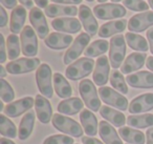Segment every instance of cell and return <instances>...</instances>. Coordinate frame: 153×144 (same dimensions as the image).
<instances>
[{
  "label": "cell",
  "instance_id": "cell-10",
  "mask_svg": "<svg viewBox=\"0 0 153 144\" xmlns=\"http://www.w3.org/2000/svg\"><path fill=\"white\" fill-rule=\"evenodd\" d=\"M40 60L38 58H20L7 64V73L12 75H20L30 73L40 66Z\"/></svg>",
  "mask_w": 153,
  "mask_h": 144
},
{
  "label": "cell",
  "instance_id": "cell-36",
  "mask_svg": "<svg viewBox=\"0 0 153 144\" xmlns=\"http://www.w3.org/2000/svg\"><path fill=\"white\" fill-rule=\"evenodd\" d=\"M127 81L125 80L122 72L117 70H113L110 74V83L111 86L121 94H127L128 93V86L126 84Z\"/></svg>",
  "mask_w": 153,
  "mask_h": 144
},
{
  "label": "cell",
  "instance_id": "cell-34",
  "mask_svg": "<svg viewBox=\"0 0 153 144\" xmlns=\"http://www.w3.org/2000/svg\"><path fill=\"white\" fill-rule=\"evenodd\" d=\"M127 124L135 128H146L153 126V115L143 114V115H130L127 117Z\"/></svg>",
  "mask_w": 153,
  "mask_h": 144
},
{
  "label": "cell",
  "instance_id": "cell-19",
  "mask_svg": "<svg viewBox=\"0 0 153 144\" xmlns=\"http://www.w3.org/2000/svg\"><path fill=\"white\" fill-rule=\"evenodd\" d=\"M81 21L72 17L65 18H57L51 21V26L58 32L69 33V34H76L81 31Z\"/></svg>",
  "mask_w": 153,
  "mask_h": 144
},
{
  "label": "cell",
  "instance_id": "cell-50",
  "mask_svg": "<svg viewBox=\"0 0 153 144\" xmlns=\"http://www.w3.org/2000/svg\"><path fill=\"white\" fill-rule=\"evenodd\" d=\"M146 66L148 68V70H150L151 72H153V56H150V57L147 58Z\"/></svg>",
  "mask_w": 153,
  "mask_h": 144
},
{
  "label": "cell",
  "instance_id": "cell-41",
  "mask_svg": "<svg viewBox=\"0 0 153 144\" xmlns=\"http://www.w3.org/2000/svg\"><path fill=\"white\" fill-rule=\"evenodd\" d=\"M7 54L5 52V41L2 34H0V63H4Z\"/></svg>",
  "mask_w": 153,
  "mask_h": 144
},
{
  "label": "cell",
  "instance_id": "cell-11",
  "mask_svg": "<svg viewBox=\"0 0 153 144\" xmlns=\"http://www.w3.org/2000/svg\"><path fill=\"white\" fill-rule=\"evenodd\" d=\"M30 21L32 23L34 30L36 31L39 38L46 39L48 36V24H47L46 18L44 13L40 10V8H33L30 12Z\"/></svg>",
  "mask_w": 153,
  "mask_h": 144
},
{
  "label": "cell",
  "instance_id": "cell-2",
  "mask_svg": "<svg viewBox=\"0 0 153 144\" xmlns=\"http://www.w3.org/2000/svg\"><path fill=\"white\" fill-rule=\"evenodd\" d=\"M79 92L83 99L85 105L92 112H100L101 106V100L99 98L98 92L89 79H84L80 82L79 84Z\"/></svg>",
  "mask_w": 153,
  "mask_h": 144
},
{
  "label": "cell",
  "instance_id": "cell-42",
  "mask_svg": "<svg viewBox=\"0 0 153 144\" xmlns=\"http://www.w3.org/2000/svg\"><path fill=\"white\" fill-rule=\"evenodd\" d=\"M7 23V14L4 10V7H0V26L4 28Z\"/></svg>",
  "mask_w": 153,
  "mask_h": 144
},
{
  "label": "cell",
  "instance_id": "cell-15",
  "mask_svg": "<svg viewBox=\"0 0 153 144\" xmlns=\"http://www.w3.org/2000/svg\"><path fill=\"white\" fill-rule=\"evenodd\" d=\"M127 83L135 88H153V73L148 70L134 73L126 77Z\"/></svg>",
  "mask_w": 153,
  "mask_h": 144
},
{
  "label": "cell",
  "instance_id": "cell-25",
  "mask_svg": "<svg viewBox=\"0 0 153 144\" xmlns=\"http://www.w3.org/2000/svg\"><path fill=\"white\" fill-rule=\"evenodd\" d=\"M80 120L86 135L89 137H94L98 134V119L91 110H82L80 114Z\"/></svg>",
  "mask_w": 153,
  "mask_h": 144
},
{
  "label": "cell",
  "instance_id": "cell-3",
  "mask_svg": "<svg viewBox=\"0 0 153 144\" xmlns=\"http://www.w3.org/2000/svg\"><path fill=\"white\" fill-rule=\"evenodd\" d=\"M51 122L56 129L66 135H69L74 138H80L83 136V128L79 123L74 119L63 116L59 112L53 115Z\"/></svg>",
  "mask_w": 153,
  "mask_h": 144
},
{
  "label": "cell",
  "instance_id": "cell-29",
  "mask_svg": "<svg viewBox=\"0 0 153 144\" xmlns=\"http://www.w3.org/2000/svg\"><path fill=\"white\" fill-rule=\"evenodd\" d=\"M35 120H36V116L33 110L27 112L23 116V118L20 121L19 130H18V138L20 140H26L32 135L35 126Z\"/></svg>",
  "mask_w": 153,
  "mask_h": 144
},
{
  "label": "cell",
  "instance_id": "cell-33",
  "mask_svg": "<svg viewBox=\"0 0 153 144\" xmlns=\"http://www.w3.org/2000/svg\"><path fill=\"white\" fill-rule=\"evenodd\" d=\"M109 47H110V43L107 40H104V39L96 40L86 47V50L84 51V55L88 58L99 57L106 53Z\"/></svg>",
  "mask_w": 153,
  "mask_h": 144
},
{
  "label": "cell",
  "instance_id": "cell-17",
  "mask_svg": "<svg viewBox=\"0 0 153 144\" xmlns=\"http://www.w3.org/2000/svg\"><path fill=\"white\" fill-rule=\"evenodd\" d=\"M79 18L84 26V30L94 37L97 33H99V24L97 19L94 18L91 10L87 5H80L79 9Z\"/></svg>",
  "mask_w": 153,
  "mask_h": 144
},
{
  "label": "cell",
  "instance_id": "cell-23",
  "mask_svg": "<svg viewBox=\"0 0 153 144\" xmlns=\"http://www.w3.org/2000/svg\"><path fill=\"white\" fill-rule=\"evenodd\" d=\"M99 134L105 144H123L117 131L108 121H101L99 124Z\"/></svg>",
  "mask_w": 153,
  "mask_h": 144
},
{
  "label": "cell",
  "instance_id": "cell-37",
  "mask_svg": "<svg viewBox=\"0 0 153 144\" xmlns=\"http://www.w3.org/2000/svg\"><path fill=\"white\" fill-rule=\"evenodd\" d=\"M7 57L10 60L14 61L17 60L20 55V43L19 38L17 35L12 34L7 39Z\"/></svg>",
  "mask_w": 153,
  "mask_h": 144
},
{
  "label": "cell",
  "instance_id": "cell-18",
  "mask_svg": "<svg viewBox=\"0 0 153 144\" xmlns=\"http://www.w3.org/2000/svg\"><path fill=\"white\" fill-rule=\"evenodd\" d=\"M128 110L133 115L153 110V93H146L134 98L130 102Z\"/></svg>",
  "mask_w": 153,
  "mask_h": 144
},
{
  "label": "cell",
  "instance_id": "cell-30",
  "mask_svg": "<svg viewBox=\"0 0 153 144\" xmlns=\"http://www.w3.org/2000/svg\"><path fill=\"white\" fill-rule=\"evenodd\" d=\"M101 116L105 119L106 121H108L109 123H112L114 126L117 127H123V125L127 122L125 116L123 112H117V110H113V108L109 107L108 105H103L100 108Z\"/></svg>",
  "mask_w": 153,
  "mask_h": 144
},
{
  "label": "cell",
  "instance_id": "cell-45",
  "mask_svg": "<svg viewBox=\"0 0 153 144\" xmlns=\"http://www.w3.org/2000/svg\"><path fill=\"white\" fill-rule=\"evenodd\" d=\"M55 3H62V4H80L82 2V0H51Z\"/></svg>",
  "mask_w": 153,
  "mask_h": 144
},
{
  "label": "cell",
  "instance_id": "cell-5",
  "mask_svg": "<svg viewBox=\"0 0 153 144\" xmlns=\"http://www.w3.org/2000/svg\"><path fill=\"white\" fill-rule=\"evenodd\" d=\"M53 74H51V68L48 64L42 63L36 72V81L38 88L40 91L41 95H43L46 98H51L53 95V88L51 79H53Z\"/></svg>",
  "mask_w": 153,
  "mask_h": 144
},
{
  "label": "cell",
  "instance_id": "cell-8",
  "mask_svg": "<svg viewBox=\"0 0 153 144\" xmlns=\"http://www.w3.org/2000/svg\"><path fill=\"white\" fill-rule=\"evenodd\" d=\"M94 14L101 20H109L124 17L127 11L119 3H102L94 8Z\"/></svg>",
  "mask_w": 153,
  "mask_h": 144
},
{
  "label": "cell",
  "instance_id": "cell-46",
  "mask_svg": "<svg viewBox=\"0 0 153 144\" xmlns=\"http://www.w3.org/2000/svg\"><path fill=\"white\" fill-rule=\"evenodd\" d=\"M147 39L149 42V49H150L151 53L153 54V26L147 31Z\"/></svg>",
  "mask_w": 153,
  "mask_h": 144
},
{
  "label": "cell",
  "instance_id": "cell-54",
  "mask_svg": "<svg viewBox=\"0 0 153 144\" xmlns=\"http://www.w3.org/2000/svg\"><path fill=\"white\" fill-rule=\"evenodd\" d=\"M3 110V103L0 102V110Z\"/></svg>",
  "mask_w": 153,
  "mask_h": 144
},
{
  "label": "cell",
  "instance_id": "cell-6",
  "mask_svg": "<svg viewBox=\"0 0 153 144\" xmlns=\"http://www.w3.org/2000/svg\"><path fill=\"white\" fill-rule=\"evenodd\" d=\"M99 95L104 103L109 106L117 107L120 110H126L129 108V102L125 96L121 95L119 92L108 86H101L99 88Z\"/></svg>",
  "mask_w": 153,
  "mask_h": 144
},
{
  "label": "cell",
  "instance_id": "cell-32",
  "mask_svg": "<svg viewBox=\"0 0 153 144\" xmlns=\"http://www.w3.org/2000/svg\"><path fill=\"white\" fill-rule=\"evenodd\" d=\"M125 39H126V42H127V44L129 45L130 49L134 50V51L146 53V52L149 50L148 42H147L146 39H145L143 36H140V35L129 32V33H126Z\"/></svg>",
  "mask_w": 153,
  "mask_h": 144
},
{
  "label": "cell",
  "instance_id": "cell-55",
  "mask_svg": "<svg viewBox=\"0 0 153 144\" xmlns=\"http://www.w3.org/2000/svg\"><path fill=\"white\" fill-rule=\"evenodd\" d=\"M111 1H112V3H117L120 1H122V0H111Z\"/></svg>",
  "mask_w": 153,
  "mask_h": 144
},
{
  "label": "cell",
  "instance_id": "cell-38",
  "mask_svg": "<svg viewBox=\"0 0 153 144\" xmlns=\"http://www.w3.org/2000/svg\"><path fill=\"white\" fill-rule=\"evenodd\" d=\"M0 97L3 102H7V104L11 103L15 98L13 87L4 79H0Z\"/></svg>",
  "mask_w": 153,
  "mask_h": 144
},
{
  "label": "cell",
  "instance_id": "cell-7",
  "mask_svg": "<svg viewBox=\"0 0 153 144\" xmlns=\"http://www.w3.org/2000/svg\"><path fill=\"white\" fill-rule=\"evenodd\" d=\"M22 54L27 58H34L38 54V38L36 31L30 26H25L20 33Z\"/></svg>",
  "mask_w": 153,
  "mask_h": 144
},
{
  "label": "cell",
  "instance_id": "cell-43",
  "mask_svg": "<svg viewBox=\"0 0 153 144\" xmlns=\"http://www.w3.org/2000/svg\"><path fill=\"white\" fill-rule=\"evenodd\" d=\"M0 2L2 4V7L7 8L9 10L15 9L16 7H18L17 0H0Z\"/></svg>",
  "mask_w": 153,
  "mask_h": 144
},
{
  "label": "cell",
  "instance_id": "cell-39",
  "mask_svg": "<svg viewBox=\"0 0 153 144\" xmlns=\"http://www.w3.org/2000/svg\"><path fill=\"white\" fill-rule=\"evenodd\" d=\"M123 4L127 9L135 12H148L150 5L144 0H123Z\"/></svg>",
  "mask_w": 153,
  "mask_h": 144
},
{
  "label": "cell",
  "instance_id": "cell-49",
  "mask_svg": "<svg viewBox=\"0 0 153 144\" xmlns=\"http://www.w3.org/2000/svg\"><path fill=\"white\" fill-rule=\"evenodd\" d=\"M35 3H36L37 5H38V8H46L47 5H48V0H34Z\"/></svg>",
  "mask_w": 153,
  "mask_h": 144
},
{
  "label": "cell",
  "instance_id": "cell-52",
  "mask_svg": "<svg viewBox=\"0 0 153 144\" xmlns=\"http://www.w3.org/2000/svg\"><path fill=\"white\" fill-rule=\"evenodd\" d=\"M5 76H7V72H5V68H3L2 65H1V66H0V78L3 79Z\"/></svg>",
  "mask_w": 153,
  "mask_h": 144
},
{
  "label": "cell",
  "instance_id": "cell-44",
  "mask_svg": "<svg viewBox=\"0 0 153 144\" xmlns=\"http://www.w3.org/2000/svg\"><path fill=\"white\" fill-rule=\"evenodd\" d=\"M81 140L83 144H103L101 140L97 139L94 137H82Z\"/></svg>",
  "mask_w": 153,
  "mask_h": 144
},
{
  "label": "cell",
  "instance_id": "cell-40",
  "mask_svg": "<svg viewBox=\"0 0 153 144\" xmlns=\"http://www.w3.org/2000/svg\"><path fill=\"white\" fill-rule=\"evenodd\" d=\"M43 144H74V139L67 135H53L46 138Z\"/></svg>",
  "mask_w": 153,
  "mask_h": 144
},
{
  "label": "cell",
  "instance_id": "cell-48",
  "mask_svg": "<svg viewBox=\"0 0 153 144\" xmlns=\"http://www.w3.org/2000/svg\"><path fill=\"white\" fill-rule=\"evenodd\" d=\"M20 2L22 3V5H24V8H27V9H33V5H34V0H19Z\"/></svg>",
  "mask_w": 153,
  "mask_h": 144
},
{
  "label": "cell",
  "instance_id": "cell-16",
  "mask_svg": "<svg viewBox=\"0 0 153 144\" xmlns=\"http://www.w3.org/2000/svg\"><path fill=\"white\" fill-rule=\"evenodd\" d=\"M35 110H36L37 117L41 123H49L53 116V107L51 102L47 100L46 97L43 95H37L35 99Z\"/></svg>",
  "mask_w": 153,
  "mask_h": 144
},
{
  "label": "cell",
  "instance_id": "cell-22",
  "mask_svg": "<svg viewBox=\"0 0 153 144\" xmlns=\"http://www.w3.org/2000/svg\"><path fill=\"white\" fill-rule=\"evenodd\" d=\"M26 19V10L23 5H18L12 11L11 14V23L10 30L13 34L17 35L22 32L24 28V23Z\"/></svg>",
  "mask_w": 153,
  "mask_h": 144
},
{
  "label": "cell",
  "instance_id": "cell-53",
  "mask_svg": "<svg viewBox=\"0 0 153 144\" xmlns=\"http://www.w3.org/2000/svg\"><path fill=\"white\" fill-rule=\"evenodd\" d=\"M148 4L151 7V9L153 10V0H148Z\"/></svg>",
  "mask_w": 153,
  "mask_h": 144
},
{
  "label": "cell",
  "instance_id": "cell-12",
  "mask_svg": "<svg viewBox=\"0 0 153 144\" xmlns=\"http://www.w3.org/2000/svg\"><path fill=\"white\" fill-rule=\"evenodd\" d=\"M153 26V12L148 11L132 16L128 21V30L131 33H140Z\"/></svg>",
  "mask_w": 153,
  "mask_h": 144
},
{
  "label": "cell",
  "instance_id": "cell-51",
  "mask_svg": "<svg viewBox=\"0 0 153 144\" xmlns=\"http://www.w3.org/2000/svg\"><path fill=\"white\" fill-rule=\"evenodd\" d=\"M0 144H16V143L12 141V140H10L9 138L2 137L1 139H0Z\"/></svg>",
  "mask_w": 153,
  "mask_h": 144
},
{
  "label": "cell",
  "instance_id": "cell-14",
  "mask_svg": "<svg viewBox=\"0 0 153 144\" xmlns=\"http://www.w3.org/2000/svg\"><path fill=\"white\" fill-rule=\"evenodd\" d=\"M109 72H110V66H109L108 58L106 56H101L96 61V68L94 70V81L98 86H104L109 79Z\"/></svg>",
  "mask_w": 153,
  "mask_h": 144
},
{
  "label": "cell",
  "instance_id": "cell-28",
  "mask_svg": "<svg viewBox=\"0 0 153 144\" xmlns=\"http://www.w3.org/2000/svg\"><path fill=\"white\" fill-rule=\"evenodd\" d=\"M53 88L57 93L58 97L68 99L72 95V88L70 86L69 82L66 80V78L60 73H55L53 77Z\"/></svg>",
  "mask_w": 153,
  "mask_h": 144
},
{
  "label": "cell",
  "instance_id": "cell-31",
  "mask_svg": "<svg viewBox=\"0 0 153 144\" xmlns=\"http://www.w3.org/2000/svg\"><path fill=\"white\" fill-rule=\"evenodd\" d=\"M119 135L129 144H145L146 141V136L143 131L130 127H121L119 129Z\"/></svg>",
  "mask_w": 153,
  "mask_h": 144
},
{
  "label": "cell",
  "instance_id": "cell-13",
  "mask_svg": "<svg viewBox=\"0 0 153 144\" xmlns=\"http://www.w3.org/2000/svg\"><path fill=\"white\" fill-rule=\"evenodd\" d=\"M34 98L32 97H25L19 99L17 101H14L9 103L4 107V114L7 117H11V118H16V117H19L20 115H22L23 112L30 110V108L34 106Z\"/></svg>",
  "mask_w": 153,
  "mask_h": 144
},
{
  "label": "cell",
  "instance_id": "cell-21",
  "mask_svg": "<svg viewBox=\"0 0 153 144\" xmlns=\"http://www.w3.org/2000/svg\"><path fill=\"white\" fill-rule=\"evenodd\" d=\"M74 41L72 36L67 34H61L59 32L51 33L46 39H44V42L46 46L51 50H64L68 47Z\"/></svg>",
  "mask_w": 153,
  "mask_h": 144
},
{
  "label": "cell",
  "instance_id": "cell-1",
  "mask_svg": "<svg viewBox=\"0 0 153 144\" xmlns=\"http://www.w3.org/2000/svg\"><path fill=\"white\" fill-rule=\"evenodd\" d=\"M94 65H96V62L94 61L92 58H80L67 66L65 70V75L70 80H80V79L85 78L88 75L91 74Z\"/></svg>",
  "mask_w": 153,
  "mask_h": 144
},
{
  "label": "cell",
  "instance_id": "cell-20",
  "mask_svg": "<svg viewBox=\"0 0 153 144\" xmlns=\"http://www.w3.org/2000/svg\"><path fill=\"white\" fill-rule=\"evenodd\" d=\"M146 53H132L126 58L124 63L121 66L122 74H130L132 72L140 70L144 66L147 61Z\"/></svg>",
  "mask_w": 153,
  "mask_h": 144
},
{
  "label": "cell",
  "instance_id": "cell-57",
  "mask_svg": "<svg viewBox=\"0 0 153 144\" xmlns=\"http://www.w3.org/2000/svg\"><path fill=\"white\" fill-rule=\"evenodd\" d=\"M86 1H88V2H92L94 0H86Z\"/></svg>",
  "mask_w": 153,
  "mask_h": 144
},
{
  "label": "cell",
  "instance_id": "cell-24",
  "mask_svg": "<svg viewBox=\"0 0 153 144\" xmlns=\"http://www.w3.org/2000/svg\"><path fill=\"white\" fill-rule=\"evenodd\" d=\"M83 105H84L83 101L80 98L74 97V98H68V99L62 100L58 104L57 110L59 112V114L74 116V115H76L79 112H82Z\"/></svg>",
  "mask_w": 153,
  "mask_h": 144
},
{
  "label": "cell",
  "instance_id": "cell-26",
  "mask_svg": "<svg viewBox=\"0 0 153 144\" xmlns=\"http://www.w3.org/2000/svg\"><path fill=\"white\" fill-rule=\"evenodd\" d=\"M127 20L126 19H120L114 20V21L107 22L103 24L99 30V36L101 38H108L110 36H113L115 34L122 33L126 30V26H128Z\"/></svg>",
  "mask_w": 153,
  "mask_h": 144
},
{
  "label": "cell",
  "instance_id": "cell-9",
  "mask_svg": "<svg viewBox=\"0 0 153 144\" xmlns=\"http://www.w3.org/2000/svg\"><path fill=\"white\" fill-rule=\"evenodd\" d=\"M90 37L91 36L89 34L81 33L74 39V43L70 45V47L66 51L65 55H64V64L66 65L71 64V62H74L76 58H79V56H81V54L83 53L84 50H86L85 47H87L88 43H89Z\"/></svg>",
  "mask_w": 153,
  "mask_h": 144
},
{
  "label": "cell",
  "instance_id": "cell-27",
  "mask_svg": "<svg viewBox=\"0 0 153 144\" xmlns=\"http://www.w3.org/2000/svg\"><path fill=\"white\" fill-rule=\"evenodd\" d=\"M44 14H46V16L49 18L60 17V16L74 17L78 14V9H76V5L49 4L44 9Z\"/></svg>",
  "mask_w": 153,
  "mask_h": 144
},
{
  "label": "cell",
  "instance_id": "cell-56",
  "mask_svg": "<svg viewBox=\"0 0 153 144\" xmlns=\"http://www.w3.org/2000/svg\"><path fill=\"white\" fill-rule=\"evenodd\" d=\"M98 1L100 2V4H101V3H103V2H106L107 0H98Z\"/></svg>",
  "mask_w": 153,
  "mask_h": 144
},
{
  "label": "cell",
  "instance_id": "cell-58",
  "mask_svg": "<svg viewBox=\"0 0 153 144\" xmlns=\"http://www.w3.org/2000/svg\"><path fill=\"white\" fill-rule=\"evenodd\" d=\"M76 144H78V143H76Z\"/></svg>",
  "mask_w": 153,
  "mask_h": 144
},
{
  "label": "cell",
  "instance_id": "cell-35",
  "mask_svg": "<svg viewBox=\"0 0 153 144\" xmlns=\"http://www.w3.org/2000/svg\"><path fill=\"white\" fill-rule=\"evenodd\" d=\"M0 134L4 138H17V128L15 124L5 115H0Z\"/></svg>",
  "mask_w": 153,
  "mask_h": 144
},
{
  "label": "cell",
  "instance_id": "cell-4",
  "mask_svg": "<svg viewBox=\"0 0 153 144\" xmlns=\"http://www.w3.org/2000/svg\"><path fill=\"white\" fill-rule=\"evenodd\" d=\"M126 39L123 35H117L110 39L109 47V61L114 70H117L125 61Z\"/></svg>",
  "mask_w": 153,
  "mask_h": 144
},
{
  "label": "cell",
  "instance_id": "cell-47",
  "mask_svg": "<svg viewBox=\"0 0 153 144\" xmlns=\"http://www.w3.org/2000/svg\"><path fill=\"white\" fill-rule=\"evenodd\" d=\"M146 139H147V144H153V127L147 129Z\"/></svg>",
  "mask_w": 153,
  "mask_h": 144
}]
</instances>
